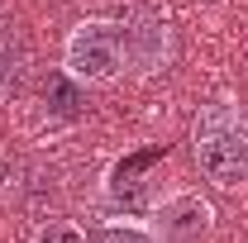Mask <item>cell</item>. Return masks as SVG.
Returning a JSON list of instances; mask_svg holds the SVG:
<instances>
[{"label":"cell","mask_w":248,"mask_h":243,"mask_svg":"<svg viewBox=\"0 0 248 243\" xmlns=\"http://www.w3.org/2000/svg\"><path fill=\"white\" fill-rule=\"evenodd\" d=\"M91 243H162L157 229L148 224V214H129V210H115L95 224Z\"/></svg>","instance_id":"8992f818"},{"label":"cell","mask_w":248,"mask_h":243,"mask_svg":"<svg viewBox=\"0 0 248 243\" xmlns=\"http://www.w3.org/2000/svg\"><path fill=\"white\" fill-rule=\"evenodd\" d=\"M24 67H29V58H24L19 38H0V105H5L10 95H19V86H24Z\"/></svg>","instance_id":"52a82bcc"},{"label":"cell","mask_w":248,"mask_h":243,"mask_svg":"<svg viewBox=\"0 0 248 243\" xmlns=\"http://www.w3.org/2000/svg\"><path fill=\"white\" fill-rule=\"evenodd\" d=\"M120 48H124V72L148 81V76H162L172 58H177V38H172V24L153 15V10H129L120 19Z\"/></svg>","instance_id":"3957f363"},{"label":"cell","mask_w":248,"mask_h":243,"mask_svg":"<svg viewBox=\"0 0 248 243\" xmlns=\"http://www.w3.org/2000/svg\"><path fill=\"white\" fill-rule=\"evenodd\" d=\"M15 177H19V172H15V162H10V157H0V191H15Z\"/></svg>","instance_id":"9c48e42d"},{"label":"cell","mask_w":248,"mask_h":243,"mask_svg":"<svg viewBox=\"0 0 248 243\" xmlns=\"http://www.w3.org/2000/svg\"><path fill=\"white\" fill-rule=\"evenodd\" d=\"M143 214H148V224L157 229L162 243H201L215 229V200L196 186H177V191L157 196Z\"/></svg>","instance_id":"277c9868"},{"label":"cell","mask_w":248,"mask_h":243,"mask_svg":"<svg viewBox=\"0 0 248 243\" xmlns=\"http://www.w3.org/2000/svg\"><path fill=\"white\" fill-rule=\"evenodd\" d=\"M191 167L219 196L248 191V110L234 95H215L191 120Z\"/></svg>","instance_id":"6da1fadb"},{"label":"cell","mask_w":248,"mask_h":243,"mask_svg":"<svg viewBox=\"0 0 248 243\" xmlns=\"http://www.w3.org/2000/svg\"><path fill=\"white\" fill-rule=\"evenodd\" d=\"M62 72L72 81L91 86H110L124 76V48H120V19L105 15H86L77 19L67 38H62Z\"/></svg>","instance_id":"7a4b0ae2"},{"label":"cell","mask_w":248,"mask_h":243,"mask_svg":"<svg viewBox=\"0 0 248 243\" xmlns=\"http://www.w3.org/2000/svg\"><path fill=\"white\" fill-rule=\"evenodd\" d=\"M29 243H91V234L77 224V219H62V214H43L33 224Z\"/></svg>","instance_id":"ba28073f"},{"label":"cell","mask_w":248,"mask_h":243,"mask_svg":"<svg viewBox=\"0 0 248 243\" xmlns=\"http://www.w3.org/2000/svg\"><path fill=\"white\" fill-rule=\"evenodd\" d=\"M81 115H86V86L72 81L58 67V72L43 81V120L48 124H77Z\"/></svg>","instance_id":"5b68a950"}]
</instances>
